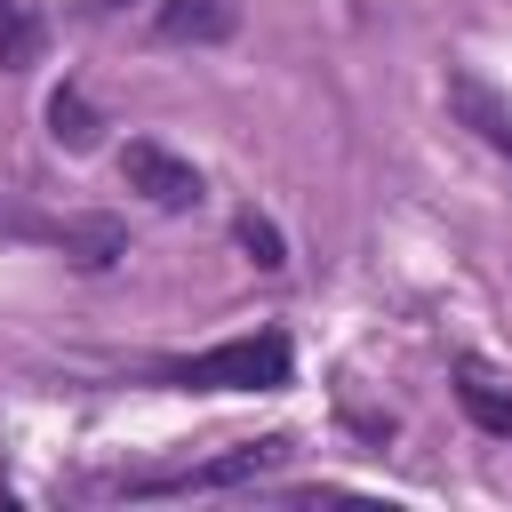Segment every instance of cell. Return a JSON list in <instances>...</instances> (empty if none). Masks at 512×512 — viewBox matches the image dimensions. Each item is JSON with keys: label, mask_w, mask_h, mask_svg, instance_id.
Segmentation results:
<instances>
[{"label": "cell", "mask_w": 512, "mask_h": 512, "mask_svg": "<svg viewBox=\"0 0 512 512\" xmlns=\"http://www.w3.org/2000/svg\"><path fill=\"white\" fill-rule=\"evenodd\" d=\"M120 176H128V192H144L152 208H168V216H184V208H200V168L192 160H176L168 144H128L120 152Z\"/></svg>", "instance_id": "277c9868"}, {"label": "cell", "mask_w": 512, "mask_h": 512, "mask_svg": "<svg viewBox=\"0 0 512 512\" xmlns=\"http://www.w3.org/2000/svg\"><path fill=\"white\" fill-rule=\"evenodd\" d=\"M48 136H56V144H72V152H88V144H96V112H88V96H80V88H56V96H48Z\"/></svg>", "instance_id": "ba28073f"}, {"label": "cell", "mask_w": 512, "mask_h": 512, "mask_svg": "<svg viewBox=\"0 0 512 512\" xmlns=\"http://www.w3.org/2000/svg\"><path fill=\"white\" fill-rule=\"evenodd\" d=\"M176 392H272L288 384V336H232V344H208V352H184L160 368Z\"/></svg>", "instance_id": "6da1fadb"}, {"label": "cell", "mask_w": 512, "mask_h": 512, "mask_svg": "<svg viewBox=\"0 0 512 512\" xmlns=\"http://www.w3.org/2000/svg\"><path fill=\"white\" fill-rule=\"evenodd\" d=\"M240 248H248V256H256V264H264V272H280V264H288V248H280V232H272V224H264V216H256V208H248V216H240Z\"/></svg>", "instance_id": "30bf717a"}, {"label": "cell", "mask_w": 512, "mask_h": 512, "mask_svg": "<svg viewBox=\"0 0 512 512\" xmlns=\"http://www.w3.org/2000/svg\"><path fill=\"white\" fill-rule=\"evenodd\" d=\"M0 240H40V248H64L72 264H112L120 256L112 216H40V208H24L8 192H0Z\"/></svg>", "instance_id": "7a4b0ae2"}, {"label": "cell", "mask_w": 512, "mask_h": 512, "mask_svg": "<svg viewBox=\"0 0 512 512\" xmlns=\"http://www.w3.org/2000/svg\"><path fill=\"white\" fill-rule=\"evenodd\" d=\"M232 24H240V0H160V8H152V32L176 40V48H184V40H192V48H200V40H232Z\"/></svg>", "instance_id": "8992f818"}, {"label": "cell", "mask_w": 512, "mask_h": 512, "mask_svg": "<svg viewBox=\"0 0 512 512\" xmlns=\"http://www.w3.org/2000/svg\"><path fill=\"white\" fill-rule=\"evenodd\" d=\"M32 56H40V16L24 0H0V72H16Z\"/></svg>", "instance_id": "9c48e42d"}, {"label": "cell", "mask_w": 512, "mask_h": 512, "mask_svg": "<svg viewBox=\"0 0 512 512\" xmlns=\"http://www.w3.org/2000/svg\"><path fill=\"white\" fill-rule=\"evenodd\" d=\"M456 400H464V416H472L480 432L512 440V392H504L496 376H480V368H456Z\"/></svg>", "instance_id": "52a82bcc"}, {"label": "cell", "mask_w": 512, "mask_h": 512, "mask_svg": "<svg viewBox=\"0 0 512 512\" xmlns=\"http://www.w3.org/2000/svg\"><path fill=\"white\" fill-rule=\"evenodd\" d=\"M448 104H456V120H464L496 160H512V96H496L480 72H448Z\"/></svg>", "instance_id": "5b68a950"}, {"label": "cell", "mask_w": 512, "mask_h": 512, "mask_svg": "<svg viewBox=\"0 0 512 512\" xmlns=\"http://www.w3.org/2000/svg\"><path fill=\"white\" fill-rule=\"evenodd\" d=\"M288 456V440H240L232 456H216V464H184V472H136V480H120L128 496H192V488H240V480H256V472H272Z\"/></svg>", "instance_id": "3957f363"}]
</instances>
